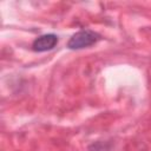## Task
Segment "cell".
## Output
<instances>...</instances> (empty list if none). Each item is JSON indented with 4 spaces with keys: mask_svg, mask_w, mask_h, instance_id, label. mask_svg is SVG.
Returning <instances> with one entry per match:
<instances>
[{
    "mask_svg": "<svg viewBox=\"0 0 151 151\" xmlns=\"http://www.w3.org/2000/svg\"><path fill=\"white\" fill-rule=\"evenodd\" d=\"M100 40V34L91 29H81L74 33L67 41V47L70 50H81L94 45Z\"/></svg>",
    "mask_w": 151,
    "mask_h": 151,
    "instance_id": "cell-1",
    "label": "cell"
},
{
    "mask_svg": "<svg viewBox=\"0 0 151 151\" xmlns=\"http://www.w3.org/2000/svg\"><path fill=\"white\" fill-rule=\"evenodd\" d=\"M58 41H59L58 35L53 33L42 34L34 39V41L32 42V50L34 52H46L53 50L58 45Z\"/></svg>",
    "mask_w": 151,
    "mask_h": 151,
    "instance_id": "cell-2",
    "label": "cell"
}]
</instances>
